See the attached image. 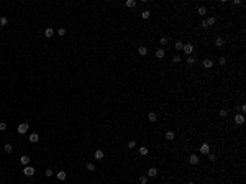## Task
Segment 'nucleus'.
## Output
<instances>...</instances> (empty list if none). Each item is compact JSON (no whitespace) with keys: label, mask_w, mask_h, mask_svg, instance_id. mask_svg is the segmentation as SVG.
<instances>
[{"label":"nucleus","mask_w":246,"mask_h":184,"mask_svg":"<svg viewBox=\"0 0 246 184\" xmlns=\"http://www.w3.org/2000/svg\"><path fill=\"white\" fill-rule=\"evenodd\" d=\"M208 160H210V161H215V160H217V156H215V155H212V153H208Z\"/></svg>","instance_id":"obj_39"},{"label":"nucleus","mask_w":246,"mask_h":184,"mask_svg":"<svg viewBox=\"0 0 246 184\" xmlns=\"http://www.w3.org/2000/svg\"><path fill=\"white\" fill-rule=\"evenodd\" d=\"M28 128H30V125H28L26 122H23V123H20V125H18V128H16V130H18V133L23 135V133H26V132H28Z\"/></svg>","instance_id":"obj_2"},{"label":"nucleus","mask_w":246,"mask_h":184,"mask_svg":"<svg viewBox=\"0 0 246 184\" xmlns=\"http://www.w3.org/2000/svg\"><path fill=\"white\" fill-rule=\"evenodd\" d=\"M30 141H31V143H38L39 141V135L38 133H31L30 135Z\"/></svg>","instance_id":"obj_13"},{"label":"nucleus","mask_w":246,"mask_h":184,"mask_svg":"<svg viewBox=\"0 0 246 184\" xmlns=\"http://www.w3.org/2000/svg\"><path fill=\"white\" fill-rule=\"evenodd\" d=\"M138 54H140V56H146V54H148L146 46H140V48H138Z\"/></svg>","instance_id":"obj_14"},{"label":"nucleus","mask_w":246,"mask_h":184,"mask_svg":"<svg viewBox=\"0 0 246 184\" xmlns=\"http://www.w3.org/2000/svg\"><path fill=\"white\" fill-rule=\"evenodd\" d=\"M189 163H190V165H197V163H199L197 155H190V156H189Z\"/></svg>","instance_id":"obj_12"},{"label":"nucleus","mask_w":246,"mask_h":184,"mask_svg":"<svg viewBox=\"0 0 246 184\" xmlns=\"http://www.w3.org/2000/svg\"><path fill=\"white\" fill-rule=\"evenodd\" d=\"M187 184H195V183H192V181H190V183H187Z\"/></svg>","instance_id":"obj_41"},{"label":"nucleus","mask_w":246,"mask_h":184,"mask_svg":"<svg viewBox=\"0 0 246 184\" xmlns=\"http://www.w3.org/2000/svg\"><path fill=\"white\" fill-rule=\"evenodd\" d=\"M23 174H25V176H28V178H31L33 174H35V168H33V166H30V165L25 166V168H23Z\"/></svg>","instance_id":"obj_1"},{"label":"nucleus","mask_w":246,"mask_h":184,"mask_svg":"<svg viewBox=\"0 0 246 184\" xmlns=\"http://www.w3.org/2000/svg\"><path fill=\"white\" fill-rule=\"evenodd\" d=\"M154 176H158V168L151 166V168L148 169V178H154Z\"/></svg>","instance_id":"obj_7"},{"label":"nucleus","mask_w":246,"mask_h":184,"mask_svg":"<svg viewBox=\"0 0 246 184\" xmlns=\"http://www.w3.org/2000/svg\"><path fill=\"white\" fill-rule=\"evenodd\" d=\"M53 35H54V31H53V28H46V30H44V36H46V38H51Z\"/></svg>","instance_id":"obj_20"},{"label":"nucleus","mask_w":246,"mask_h":184,"mask_svg":"<svg viewBox=\"0 0 246 184\" xmlns=\"http://www.w3.org/2000/svg\"><path fill=\"white\" fill-rule=\"evenodd\" d=\"M103 156H105V153L102 151V150H97V151L94 153V158H95V160H98V161L103 160Z\"/></svg>","instance_id":"obj_9"},{"label":"nucleus","mask_w":246,"mask_h":184,"mask_svg":"<svg viewBox=\"0 0 246 184\" xmlns=\"http://www.w3.org/2000/svg\"><path fill=\"white\" fill-rule=\"evenodd\" d=\"M235 123H236V125H243V123H245V115L243 114H236L235 115Z\"/></svg>","instance_id":"obj_4"},{"label":"nucleus","mask_w":246,"mask_h":184,"mask_svg":"<svg viewBox=\"0 0 246 184\" xmlns=\"http://www.w3.org/2000/svg\"><path fill=\"white\" fill-rule=\"evenodd\" d=\"M195 63H197V59L194 58V56H189L187 58V64H195Z\"/></svg>","instance_id":"obj_26"},{"label":"nucleus","mask_w":246,"mask_h":184,"mask_svg":"<svg viewBox=\"0 0 246 184\" xmlns=\"http://www.w3.org/2000/svg\"><path fill=\"white\" fill-rule=\"evenodd\" d=\"M241 3H243L241 0H233V5H241Z\"/></svg>","instance_id":"obj_40"},{"label":"nucleus","mask_w":246,"mask_h":184,"mask_svg":"<svg viewBox=\"0 0 246 184\" xmlns=\"http://www.w3.org/2000/svg\"><path fill=\"white\" fill-rule=\"evenodd\" d=\"M125 5H126V7H130V8H133V7H136V2H135V0H126Z\"/></svg>","instance_id":"obj_22"},{"label":"nucleus","mask_w":246,"mask_h":184,"mask_svg":"<svg viewBox=\"0 0 246 184\" xmlns=\"http://www.w3.org/2000/svg\"><path fill=\"white\" fill-rule=\"evenodd\" d=\"M87 169H89V171H95V165H92V163H87Z\"/></svg>","instance_id":"obj_33"},{"label":"nucleus","mask_w":246,"mask_h":184,"mask_svg":"<svg viewBox=\"0 0 246 184\" xmlns=\"http://www.w3.org/2000/svg\"><path fill=\"white\" fill-rule=\"evenodd\" d=\"M174 137H176V133H174V132H171V130H169V132H166V140H167V141L174 140Z\"/></svg>","instance_id":"obj_16"},{"label":"nucleus","mask_w":246,"mask_h":184,"mask_svg":"<svg viewBox=\"0 0 246 184\" xmlns=\"http://www.w3.org/2000/svg\"><path fill=\"white\" fill-rule=\"evenodd\" d=\"M58 35L59 36H64V35H66V30H64V28H59V30H58Z\"/></svg>","instance_id":"obj_35"},{"label":"nucleus","mask_w":246,"mask_h":184,"mask_svg":"<svg viewBox=\"0 0 246 184\" xmlns=\"http://www.w3.org/2000/svg\"><path fill=\"white\" fill-rule=\"evenodd\" d=\"M184 53L185 54H189V56H192V53H194V44H190V43H187V44H184Z\"/></svg>","instance_id":"obj_3"},{"label":"nucleus","mask_w":246,"mask_h":184,"mask_svg":"<svg viewBox=\"0 0 246 184\" xmlns=\"http://www.w3.org/2000/svg\"><path fill=\"white\" fill-rule=\"evenodd\" d=\"M202 66L205 67V69H212V67H213V61H212V59H203Z\"/></svg>","instance_id":"obj_6"},{"label":"nucleus","mask_w":246,"mask_h":184,"mask_svg":"<svg viewBox=\"0 0 246 184\" xmlns=\"http://www.w3.org/2000/svg\"><path fill=\"white\" fill-rule=\"evenodd\" d=\"M164 54H166V51H164L163 48H158V49H156V58H158V59H163Z\"/></svg>","instance_id":"obj_11"},{"label":"nucleus","mask_w":246,"mask_h":184,"mask_svg":"<svg viewBox=\"0 0 246 184\" xmlns=\"http://www.w3.org/2000/svg\"><path fill=\"white\" fill-rule=\"evenodd\" d=\"M218 114H220V117H223V118H225V117H227V115H228V110L222 109V110H220V112H218Z\"/></svg>","instance_id":"obj_29"},{"label":"nucleus","mask_w":246,"mask_h":184,"mask_svg":"<svg viewBox=\"0 0 246 184\" xmlns=\"http://www.w3.org/2000/svg\"><path fill=\"white\" fill-rule=\"evenodd\" d=\"M30 160H31V158H30V156H26V155L20 156V163H21V165H25V166H28V165H30Z\"/></svg>","instance_id":"obj_8"},{"label":"nucleus","mask_w":246,"mask_h":184,"mask_svg":"<svg viewBox=\"0 0 246 184\" xmlns=\"http://www.w3.org/2000/svg\"><path fill=\"white\" fill-rule=\"evenodd\" d=\"M140 184H148V176H140Z\"/></svg>","instance_id":"obj_27"},{"label":"nucleus","mask_w":246,"mask_h":184,"mask_svg":"<svg viewBox=\"0 0 246 184\" xmlns=\"http://www.w3.org/2000/svg\"><path fill=\"white\" fill-rule=\"evenodd\" d=\"M218 63L222 64V66H225V64H227V59H225V58L222 56V58H218Z\"/></svg>","instance_id":"obj_36"},{"label":"nucleus","mask_w":246,"mask_h":184,"mask_svg":"<svg viewBox=\"0 0 246 184\" xmlns=\"http://www.w3.org/2000/svg\"><path fill=\"white\" fill-rule=\"evenodd\" d=\"M200 26H202L203 30H207V28H208V23H207V20H202V23H200Z\"/></svg>","instance_id":"obj_31"},{"label":"nucleus","mask_w":246,"mask_h":184,"mask_svg":"<svg viewBox=\"0 0 246 184\" xmlns=\"http://www.w3.org/2000/svg\"><path fill=\"white\" fill-rule=\"evenodd\" d=\"M215 21H217V18H215V16H210V18H207L208 26H213V25H215Z\"/></svg>","instance_id":"obj_23"},{"label":"nucleus","mask_w":246,"mask_h":184,"mask_svg":"<svg viewBox=\"0 0 246 184\" xmlns=\"http://www.w3.org/2000/svg\"><path fill=\"white\" fill-rule=\"evenodd\" d=\"M5 151H7V153H12L13 151V146L10 145V143H7V145H5Z\"/></svg>","instance_id":"obj_28"},{"label":"nucleus","mask_w":246,"mask_h":184,"mask_svg":"<svg viewBox=\"0 0 246 184\" xmlns=\"http://www.w3.org/2000/svg\"><path fill=\"white\" fill-rule=\"evenodd\" d=\"M0 130H2V132L7 130V123H5V122H0Z\"/></svg>","instance_id":"obj_37"},{"label":"nucleus","mask_w":246,"mask_h":184,"mask_svg":"<svg viewBox=\"0 0 246 184\" xmlns=\"http://www.w3.org/2000/svg\"><path fill=\"white\" fill-rule=\"evenodd\" d=\"M148 120L151 122V123L158 122V115H156V112H149V114H148Z\"/></svg>","instance_id":"obj_10"},{"label":"nucleus","mask_w":246,"mask_h":184,"mask_svg":"<svg viewBox=\"0 0 246 184\" xmlns=\"http://www.w3.org/2000/svg\"><path fill=\"white\" fill-rule=\"evenodd\" d=\"M174 46H176L177 51H180V49L184 48V43H182V41H176V44H174Z\"/></svg>","instance_id":"obj_25"},{"label":"nucleus","mask_w":246,"mask_h":184,"mask_svg":"<svg viewBox=\"0 0 246 184\" xmlns=\"http://www.w3.org/2000/svg\"><path fill=\"white\" fill-rule=\"evenodd\" d=\"M197 13H199L200 16H203L205 13H207V8H205V7H199V8H197Z\"/></svg>","instance_id":"obj_21"},{"label":"nucleus","mask_w":246,"mask_h":184,"mask_svg":"<svg viewBox=\"0 0 246 184\" xmlns=\"http://www.w3.org/2000/svg\"><path fill=\"white\" fill-rule=\"evenodd\" d=\"M200 153H202V155H208V153H210V145H208V143H202V145H200Z\"/></svg>","instance_id":"obj_5"},{"label":"nucleus","mask_w":246,"mask_h":184,"mask_svg":"<svg viewBox=\"0 0 246 184\" xmlns=\"http://www.w3.org/2000/svg\"><path fill=\"white\" fill-rule=\"evenodd\" d=\"M7 23H8V18H7V16H0V30H2Z\"/></svg>","instance_id":"obj_19"},{"label":"nucleus","mask_w":246,"mask_h":184,"mask_svg":"<svg viewBox=\"0 0 246 184\" xmlns=\"http://www.w3.org/2000/svg\"><path fill=\"white\" fill-rule=\"evenodd\" d=\"M159 43L163 44V46H164V44H167V38H166V36H163V38H159Z\"/></svg>","instance_id":"obj_32"},{"label":"nucleus","mask_w":246,"mask_h":184,"mask_svg":"<svg viewBox=\"0 0 246 184\" xmlns=\"http://www.w3.org/2000/svg\"><path fill=\"white\" fill-rule=\"evenodd\" d=\"M126 146H128L130 150H133L135 146H136V141H133V140H131V141H128V145H126Z\"/></svg>","instance_id":"obj_30"},{"label":"nucleus","mask_w":246,"mask_h":184,"mask_svg":"<svg viewBox=\"0 0 246 184\" xmlns=\"http://www.w3.org/2000/svg\"><path fill=\"white\" fill-rule=\"evenodd\" d=\"M215 44H217V46H218V48H222L223 44H225V39H223L222 36H218V38L215 39Z\"/></svg>","instance_id":"obj_15"},{"label":"nucleus","mask_w":246,"mask_h":184,"mask_svg":"<svg viewBox=\"0 0 246 184\" xmlns=\"http://www.w3.org/2000/svg\"><path fill=\"white\" fill-rule=\"evenodd\" d=\"M148 151H149V150L146 148V146H141V148H140V155H143V156H146V155H148Z\"/></svg>","instance_id":"obj_24"},{"label":"nucleus","mask_w":246,"mask_h":184,"mask_svg":"<svg viewBox=\"0 0 246 184\" xmlns=\"http://www.w3.org/2000/svg\"><path fill=\"white\" fill-rule=\"evenodd\" d=\"M172 61H174V63H180V56H179V54H176L174 58H172Z\"/></svg>","instance_id":"obj_38"},{"label":"nucleus","mask_w":246,"mask_h":184,"mask_svg":"<svg viewBox=\"0 0 246 184\" xmlns=\"http://www.w3.org/2000/svg\"><path fill=\"white\" fill-rule=\"evenodd\" d=\"M149 16H151V12H149V10H143V12H141V18L143 20H148Z\"/></svg>","instance_id":"obj_17"},{"label":"nucleus","mask_w":246,"mask_h":184,"mask_svg":"<svg viewBox=\"0 0 246 184\" xmlns=\"http://www.w3.org/2000/svg\"><path fill=\"white\" fill-rule=\"evenodd\" d=\"M44 174H46L48 178H51V176H53V169H51V168H48L46 171H44Z\"/></svg>","instance_id":"obj_34"},{"label":"nucleus","mask_w":246,"mask_h":184,"mask_svg":"<svg viewBox=\"0 0 246 184\" xmlns=\"http://www.w3.org/2000/svg\"><path fill=\"white\" fill-rule=\"evenodd\" d=\"M66 171H58V179L59 181H66Z\"/></svg>","instance_id":"obj_18"}]
</instances>
